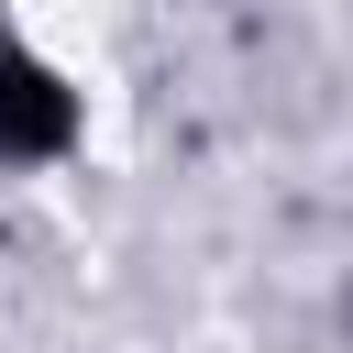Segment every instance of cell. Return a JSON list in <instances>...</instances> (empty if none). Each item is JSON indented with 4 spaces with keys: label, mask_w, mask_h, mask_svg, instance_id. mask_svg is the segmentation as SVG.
I'll return each instance as SVG.
<instances>
[{
    "label": "cell",
    "mask_w": 353,
    "mask_h": 353,
    "mask_svg": "<svg viewBox=\"0 0 353 353\" xmlns=\"http://www.w3.org/2000/svg\"><path fill=\"white\" fill-rule=\"evenodd\" d=\"M77 154H88V88H77V66L44 33L0 22V176H66Z\"/></svg>",
    "instance_id": "6da1fadb"
},
{
    "label": "cell",
    "mask_w": 353,
    "mask_h": 353,
    "mask_svg": "<svg viewBox=\"0 0 353 353\" xmlns=\"http://www.w3.org/2000/svg\"><path fill=\"white\" fill-rule=\"evenodd\" d=\"M342 342H353V276H342Z\"/></svg>",
    "instance_id": "7a4b0ae2"
}]
</instances>
